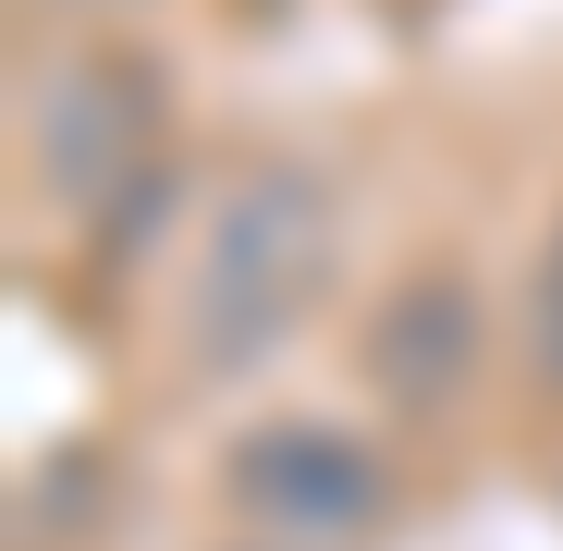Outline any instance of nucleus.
I'll list each match as a JSON object with an SVG mask.
<instances>
[{"instance_id":"nucleus-5","label":"nucleus","mask_w":563,"mask_h":551,"mask_svg":"<svg viewBox=\"0 0 563 551\" xmlns=\"http://www.w3.org/2000/svg\"><path fill=\"white\" fill-rule=\"evenodd\" d=\"M527 355H539V381L563 393V221L539 245V283H527Z\"/></svg>"},{"instance_id":"nucleus-3","label":"nucleus","mask_w":563,"mask_h":551,"mask_svg":"<svg viewBox=\"0 0 563 551\" xmlns=\"http://www.w3.org/2000/svg\"><path fill=\"white\" fill-rule=\"evenodd\" d=\"M147 111H159V86H147L135 62H62V74L37 86V172H49V197H74V209L147 197V184H135Z\"/></svg>"},{"instance_id":"nucleus-1","label":"nucleus","mask_w":563,"mask_h":551,"mask_svg":"<svg viewBox=\"0 0 563 551\" xmlns=\"http://www.w3.org/2000/svg\"><path fill=\"white\" fill-rule=\"evenodd\" d=\"M319 283H331V184L269 159L245 172L209 245H197V283H184V355H197V381H245L269 367L319 319Z\"/></svg>"},{"instance_id":"nucleus-6","label":"nucleus","mask_w":563,"mask_h":551,"mask_svg":"<svg viewBox=\"0 0 563 551\" xmlns=\"http://www.w3.org/2000/svg\"><path fill=\"white\" fill-rule=\"evenodd\" d=\"M74 13H135V0H74Z\"/></svg>"},{"instance_id":"nucleus-2","label":"nucleus","mask_w":563,"mask_h":551,"mask_svg":"<svg viewBox=\"0 0 563 551\" xmlns=\"http://www.w3.org/2000/svg\"><path fill=\"white\" fill-rule=\"evenodd\" d=\"M233 503H245L269 539L331 551V539H355L367 515H380V466H367L343 429L282 417V429H245V441H233Z\"/></svg>"},{"instance_id":"nucleus-4","label":"nucleus","mask_w":563,"mask_h":551,"mask_svg":"<svg viewBox=\"0 0 563 551\" xmlns=\"http://www.w3.org/2000/svg\"><path fill=\"white\" fill-rule=\"evenodd\" d=\"M465 367H478V307H465L453 269H417V283L367 319V381L393 405H453Z\"/></svg>"}]
</instances>
